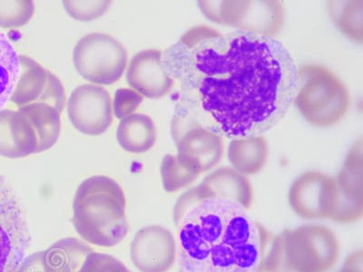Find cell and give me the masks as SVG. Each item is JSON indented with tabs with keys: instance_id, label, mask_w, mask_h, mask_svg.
<instances>
[{
	"instance_id": "cell-10",
	"label": "cell",
	"mask_w": 363,
	"mask_h": 272,
	"mask_svg": "<svg viewBox=\"0 0 363 272\" xmlns=\"http://www.w3.org/2000/svg\"><path fill=\"white\" fill-rule=\"evenodd\" d=\"M67 115L74 128L86 135H100L113 122V103L104 87L86 84L74 89L67 103Z\"/></svg>"
},
{
	"instance_id": "cell-8",
	"label": "cell",
	"mask_w": 363,
	"mask_h": 272,
	"mask_svg": "<svg viewBox=\"0 0 363 272\" xmlns=\"http://www.w3.org/2000/svg\"><path fill=\"white\" fill-rule=\"evenodd\" d=\"M30 244L28 221L18 197L0 176V272H16Z\"/></svg>"
},
{
	"instance_id": "cell-3",
	"label": "cell",
	"mask_w": 363,
	"mask_h": 272,
	"mask_svg": "<svg viewBox=\"0 0 363 272\" xmlns=\"http://www.w3.org/2000/svg\"><path fill=\"white\" fill-rule=\"evenodd\" d=\"M124 191L112 178L96 176L81 183L74 194L72 223L81 238L100 247H113L129 231Z\"/></svg>"
},
{
	"instance_id": "cell-26",
	"label": "cell",
	"mask_w": 363,
	"mask_h": 272,
	"mask_svg": "<svg viewBox=\"0 0 363 272\" xmlns=\"http://www.w3.org/2000/svg\"><path fill=\"white\" fill-rule=\"evenodd\" d=\"M111 1H72L65 0V11L71 18L79 21H91L101 17L111 6Z\"/></svg>"
},
{
	"instance_id": "cell-17",
	"label": "cell",
	"mask_w": 363,
	"mask_h": 272,
	"mask_svg": "<svg viewBox=\"0 0 363 272\" xmlns=\"http://www.w3.org/2000/svg\"><path fill=\"white\" fill-rule=\"evenodd\" d=\"M38 139L30 120L19 110L0 112V155L17 159L38 154Z\"/></svg>"
},
{
	"instance_id": "cell-12",
	"label": "cell",
	"mask_w": 363,
	"mask_h": 272,
	"mask_svg": "<svg viewBox=\"0 0 363 272\" xmlns=\"http://www.w3.org/2000/svg\"><path fill=\"white\" fill-rule=\"evenodd\" d=\"M335 178L322 171H306L295 179L289 191L291 209L301 218L329 219L335 209Z\"/></svg>"
},
{
	"instance_id": "cell-11",
	"label": "cell",
	"mask_w": 363,
	"mask_h": 272,
	"mask_svg": "<svg viewBox=\"0 0 363 272\" xmlns=\"http://www.w3.org/2000/svg\"><path fill=\"white\" fill-rule=\"evenodd\" d=\"M335 178L336 200L330 220L348 225L363 215V142H354Z\"/></svg>"
},
{
	"instance_id": "cell-1",
	"label": "cell",
	"mask_w": 363,
	"mask_h": 272,
	"mask_svg": "<svg viewBox=\"0 0 363 272\" xmlns=\"http://www.w3.org/2000/svg\"><path fill=\"white\" fill-rule=\"evenodd\" d=\"M179 86L176 113L222 136H260L280 124L298 90V66L275 38L191 28L163 53Z\"/></svg>"
},
{
	"instance_id": "cell-6",
	"label": "cell",
	"mask_w": 363,
	"mask_h": 272,
	"mask_svg": "<svg viewBox=\"0 0 363 272\" xmlns=\"http://www.w3.org/2000/svg\"><path fill=\"white\" fill-rule=\"evenodd\" d=\"M197 5L208 21L238 30L275 38L284 28V6L277 0H201Z\"/></svg>"
},
{
	"instance_id": "cell-29",
	"label": "cell",
	"mask_w": 363,
	"mask_h": 272,
	"mask_svg": "<svg viewBox=\"0 0 363 272\" xmlns=\"http://www.w3.org/2000/svg\"><path fill=\"white\" fill-rule=\"evenodd\" d=\"M339 272H363L362 251L359 249L350 255Z\"/></svg>"
},
{
	"instance_id": "cell-20",
	"label": "cell",
	"mask_w": 363,
	"mask_h": 272,
	"mask_svg": "<svg viewBox=\"0 0 363 272\" xmlns=\"http://www.w3.org/2000/svg\"><path fill=\"white\" fill-rule=\"evenodd\" d=\"M116 138L125 151L143 154L157 142V128L153 119L145 113H132L119 123Z\"/></svg>"
},
{
	"instance_id": "cell-25",
	"label": "cell",
	"mask_w": 363,
	"mask_h": 272,
	"mask_svg": "<svg viewBox=\"0 0 363 272\" xmlns=\"http://www.w3.org/2000/svg\"><path fill=\"white\" fill-rule=\"evenodd\" d=\"M35 13L31 0L0 1V27L18 28L27 25Z\"/></svg>"
},
{
	"instance_id": "cell-7",
	"label": "cell",
	"mask_w": 363,
	"mask_h": 272,
	"mask_svg": "<svg viewBox=\"0 0 363 272\" xmlns=\"http://www.w3.org/2000/svg\"><path fill=\"white\" fill-rule=\"evenodd\" d=\"M128 50L108 34H87L80 38L73 51V62L83 79L109 86L121 79L128 64Z\"/></svg>"
},
{
	"instance_id": "cell-13",
	"label": "cell",
	"mask_w": 363,
	"mask_h": 272,
	"mask_svg": "<svg viewBox=\"0 0 363 272\" xmlns=\"http://www.w3.org/2000/svg\"><path fill=\"white\" fill-rule=\"evenodd\" d=\"M19 62L21 76L11 101L18 108L33 103H48L62 113L67 96L61 81L31 57L19 55Z\"/></svg>"
},
{
	"instance_id": "cell-28",
	"label": "cell",
	"mask_w": 363,
	"mask_h": 272,
	"mask_svg": "<svg viewBox=\"0 0 363 272\" xmlns=\"http://www.w3.org/2000/svg\"><path fill=\"white\" fill-rule=\"evenodd\" d=\"M143 101L144 96L134 89H118L113 98V113L118 119L125 118L136 111Z\"/></svg>"
},
{
	"instance_id": "cell-19",
	"label": "cell",
	"mask_w": 363,
	"mask_h": 272,
	"mask_svg": "<svg viewBox=\"0 0 363 272\" xmlns=\"http://www.w3.org/2000/svg\"><path fill=\"white\" fill-rule=\"evenodd\" d=\"M227 157L233 169L244 176L260 173L267 164L269 144L264 135L231 140Z\"/></svg>"
},
{
	"instance_id": "cell-15",
	"label": "cell",
	"mask_w": 363,
	"mask_h": 272,
	"mask_svg": "<svg viewBox=\"0 0 363 272\" xmlns=\"http://www.w3.org/2000/svg\"><path fill=\"white\" fill-rule=\"evenodd\" d=\"M129 86L143 96L158 99L167 95L174 86V80L163 66V52L147 50L132 58L126 70Z\"/></svg>"
},
{
	"instance_id": "cell-22",
	"label": "cell",
	"mask_w": 363,
	"mask_h": 272,
	"mask_svg": "<svg viewBox=\"0 0 363 272\" xmlns=\"http://www.w3.org/2000/svg\"><path fill=\"white\" fill-rule=\"evenodd\" d=\"M330 19L339 30L356 43L363 42V0L329 1Z\"/></svg>"
},
{
	"instance_id": "cell-4",
	"label": "cell",
	"mask_w": 363,
	"mask_h": 272,
	"mask_svg": "<svg viewBox=\"0 0 363 272\" xmlns=\"http://www.w3.org/2000/svg\"><path fill=\"white\" fill-rule=\"evenodd\" d=\"M339 241L328 227L303 225L274 235L256 272H327L339 258Z\"/></svg>"
},
{
	"instance_id": "cell-23",
	"label": "cell",
	"mask_w": 363,
	"mask_h": 272,
	"mask_svg": "<svg viewBox=\"0 0 363 272\" xmlns=\"http://www.w3.org/2000/svg\"><path fill=\"white\" fill-rule=\"evenodd\" d=\"M19 76V55L6 35L0 31V112L11 101Z\"/></svg>"
},
{
	"instance_id": "cell-18",
	"label": "cell",
	"mask_w": 363,
	"mask_h": 272,
	"mask_svg": "<svg viewBox=\"0 0 363 272\" xmlns=\"http://www.w3.org/2000/svg\"><path fill=\"white\" fill-rule=\"evenodd\" d=\"M204 196L222 197L241 204L246 210L254 203L251 181L233 167L219 168L199 184Z\"/></svg>"
},
{
	"instance_id": "cell-14",
	"label": "cell",
	"mask_w": 363,
	"mask_h": 272,
	"mask_svg": "<svg viewBox=\"0 0 363 272\" xmlns=\"http://www.w3.org/2000/svg\"><path fill=\"white\" fill-rule=\"evenodd\" d=\"M130 257L141 272H167L177 261L176 239L164 227H145L133 239Z\"/></svg>"
},
{
	"instance_id": "cell-16",
	"label": "cell",
	"mask_w": 363,
	"mask_h": 272,
	"mask_svg": "<svg viewBox=\"0 0 363 272\" xmlns=\"http://www.w3.org/2000/svg\"><path fill=\"white\" fill-rule=\"evenodd\" d=\"M92 251L80 239H60L50 248L25 257L16 272H77Z\"/></svg>"
},
{
	"instance_id": "cell-2",
	"label": "cell",
	"mask_w": 363,
	"mask_h": 272,
	"mask_svg": "<svg viewBox=\"0 0 363 272\" xmlns=\"http://www.w3.org/2000/svg\"><path fill=\"white\" fill-rule=\"evenodd\" d=\"M173 217L179 272H256L274 237L241 204L199 186L178 198Z\"/></svg>"
},
{
	"instance_id": "cell-21",
	"label": "cell",
	"mask_w": 363,
	"mask_h": 272,
	"mask_svg": "<svg viewBox=\"0 0 363 272\" xmlns=\"http://www.w3.org/2000/svg\"><path fill=\"white\" fill-rule=\"evenodd\" d=\"M19 111L30 120L38 139V154L50 149L58 140L61 131V113L48 103H33L19 106Z\"/></svg>"
},
{
	"instance_id": "cell-24",
	"label": "cell",
	"mask_w": 363,
	"mask_h": 272,
	"mask_svg": "<svg viewBox=\"0 0 363 272\" xmlns=\"http://www.w3.org/2000/svg\"><path fill=\"white\" fill-rule=\"evenodd\" d=\"M160 170L164 189L167 193H176L184 189L200 176L199 173L182 161L177 154H165Z\"/></svg>"
},
{
	"instance_id": "cell-5",
	"label": "cell",
	"mask_w": 363,
	"mask_h": 272,
	"mask_svg": "<svg viewBox=\"0 0 363 272\" xmlns=\"http://www.w3.org/2000/svg\"><path fill=\"white\" fill-rule=\"evenodd\" d=\"M298 90L293 105L311 125L330 128L351 106L348 87L329 68L317 64L298 67Z\"/></svg>"
},
{
	"instance_id": "cell-9",
	"label": "cell",
	"mask_w": 363,
	"mask_h": 272,
	"mask_svg": "<svg viewBox=\"0 0 363 272\" xmlns=\"http://www.w3.org/2000/svg\"><path fill=\"white\" fill-rule=\"evenodd\" d=\"M171 134L176 142L177 157L197 173H206L221 162L225 142L216 132L174 115L171 122Z\"/></svg>"
},
{
	"instance_id": "cell-27",
	"label": "cell",
	"mask_w": 363,
	"mask_h": 272,
	"mask_svg": "<svg viewBox=\"0 0 363 272\" xmlns=\"http://www.w3.org/2000/svg\"><path fill=\"white\" fill-rule=\"evenodd\" d=\"M77 272H131L111 255L91 252Z\"/></svg>"
}]
</instances>
